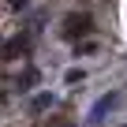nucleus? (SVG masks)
Wrapping results in <instances>:
<instances>
[{
	"instance_id": "1",
	"label": "nucleus",
	"mask_w": 127,
	"mask_h": 127,
	"mask_svg": "<svg viewBox=\"0 0 127 127\" xmlns=\"http://www.w3.org/2000/svg\"><path fill=\"white\" fill-rule=\"evenodd\" d=\"M75 34H90V15H71V19H67L64 37H75Z\"/></svg>"
},
{
	"instance_id": "3",
	"label": "nucleus",
	"mask_w": 127,
	"mask_h": 127,
	"mask_svg": "<svg viewBox=\"0 0 127 127\" xmlns=\"http://www.w3.org/2000/svg\"><path fill=\"white\" fill-rule=\"evenodd\" d=\"M8 4H11V8H19V11H23V8H26V4H30V0H8Z\"/></svg>"
},
{
	"instance_id": "2",
	"label": "nucleus",
	"mask_w": 127,
	"mask_h": 127,
	"mask_svg": "<svg viewBox=\"0 0 127 127\" xmlns=\"http://www.w3.org/2000/svg\"><path fill=\"white\" fill-rule=\"evenodd\" d=\"M52 105H56V94H37V97L30 101V108H34V112H41V108H52Z\"/></svg>"
}]
</instances>
